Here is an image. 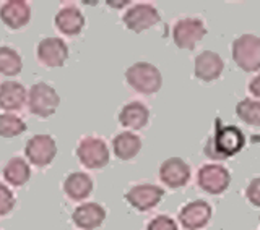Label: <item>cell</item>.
<instances>
[{"instance_id":"cell-1","label":"cell","mask_w":260,"mask_h":230,"mask_svg":"<svg viewBox=\"0 0 260 230\" xmlns=\"http://www.w3.org/2000/svg\"><path fill=\"white\" fill-rule=\"evenodd\" d=\"M246 146V135L234 125H218L215 133L205 144V156L213 161L230 159Z\"/></svg>"},{"instance_id":"cell-2","label":"cell","mask_w":260,"mask_h":230,"mask_svg":"<svg viewBox=\"0 0 260 230\" xmlns=\"http://www.w3.org/2000/svg\"><path fill=\"white\" fill-rule=\"evenodd\" d=\"M127 85L138 94H156L162 86V75L156 65L150 62H137L125 70Z\"/></svg>"},{"instance_id":"cell-3","label":"cell","mask_w":260,"mask_h":230,"mask_svg":"<svg viewBox=\"0 0 260 230\" xmlns=\"http://www.w3.org/2000/svg\"><path fill=\"white\" fill-rule=\"evenodd\" d=\"M234 63L246 73L260 71V37L255 34H241L231 44Z\"/></svg>"},{"instance_id":"cell-4","label":"cell","mask_w":260,"mask_h":230,"mask_svg":"<svg viewBox=\"0 0 260 230\" xmlns=\"http://www.w3.org/2000/svg\"><path fill=\"white\" fill-rule=\"evenodd\" d=\"M26 104L32 115H36L39 119H47L55 113L57 107H59L60 96L57 94L51 85L39 81V83H35L29 88Z\"/></svg>"},{"instance_id":"cell-5","label":"cell","mask_w":260,"mask_h":230,"mask_svg":"<svg viewBox=\"0 0 260 230\" xmlns=\"http://www.w3.org/2000/svg\"><path fill=\"white\" fill-rule=\"evenodd\" d=\"M77 158L81 166L91 170H100L108 166L111 159L109 147L106 141L100 136H85L78 141Z\"/></svg>"},{"instance_id":"cell-6","label":"cell","mask_w":260,"mask_h":230,"mask_svg":"<svg viewBox=\"0 0 260 230\" xmlns=\"http://www.w3.org/2000/svg\"><path fill=\"white\" fill-rule=\"evenodd\" d=\"M207 34V26L200 18L185 16L179 18L173 26V41L177 49L192 51Z\"/></svg>"},{"instance_id":"cell-7","label":"cell","mask_w":260,"mask_h":230,"mask_svg":"<svg viewBox=\"0 0 260 230\" xmlns=\"http://www.w3.org/2000/svg\"><path fill=\"white\" fill-rule=\"evenodd\" d=\"M231 183V174L221 164H203L197 172V185L208 195H221Z\"/></svg>"},{"instance_id":"cell-8","label":"cell","mask_w":260,"mask_h":230,"mask_svg":"<svg viewBox=\"0 0 260 230\" xmlns=\"http://www.w3.org/2000/svg\"><path fill=\"white\" fill-rule=\"evenodd\" d=\"M159 21H161V15L158 12V8L146 2H138L132 5L130 8H127L124 16H122V23L125 24V28L137 32V34L153 28Z\"/></svg>"},{"instance_id":"cell-9","label":"cell","mask_w":260,"mask_h":230,"mask_svg":"<svg viewBox=\"0 0 260 230\" xmlns=\"http://www.w3.org/2000/svg\"><path fill=\"white\" fill-rule=\"evenodd\" d=\"M24 156L36 167L49 166L57 156V144L51 135H35L24 146Z\"/></svg>"},{"instance_id":"cell-10","label":"cell","mask_w":260,"mask_h":230,"mask_svg":"<svg viewBox=\"0 0 260 230\" xmlns=\"http://www.w3.org/2000/svg\"><path fill=\"white\" fill-rule=\"evenodd\" d=\"M165 196V190L158 185L153 183H137L130 186L125 193V201L132 206L134 209L146 212L156 208L159 201Z\"/></svg>"},{"instance_id":"cell-11","label":"cell","mask_w":260,"mask_h":230,"mask_svg":"<svg viewBox=\"0 0 260 230\" xmlns=\"http://www.w3.org/2000/svg\"><path fill=\"white\" fill-rule=\"evenodd\" d=\"M213 216V209L205 200H193L179 209V224L185 230H202L208 225Z\"/></svg>"},{"instance_id":"cell-12","label":"cell","mask_w":260,"mask_h":230,"mask_svg":"<svg viewBox=\"0 0 260 230\" xmlns=\"http://www.w3.org/2000/svg\"><path fill=\"white\" fill-rule=\"evenodd\" d=\"M36 55L41 65L49 68L63 67L69 59V47L60 37H44L36 47Z\"/></svg>"},{"instance_id":"cell-13","label":"cell","mask_w":260,"mask_h":230,"mask_svg":"<svg viewBox=\"0 0 260 230\" xmlns=\"http://www.w3.org/2000/svg\"><path fill=\"white\" fill-rule=\"evenodd\" d=\"M190 166L181 158H169L159 166V180L168 188H182L190 182Z\"/></svg>"},{"instance_id":"cell-14","label":"cell","mask_w":260,"mask_h":230,"mask_svg":"<svg viewBox=\"0 0 260 230\" xmlns=\"http://www.w3.org/2000/svg\"><path fill=\"white\" fill-rule=\"evenodd\" d=\"M223 70H224V62L221 59V55L213 51H203L193 60L195 78L205 81V83L216 81L223 75Z\"/></svg>"},{"instance_id":"cell-15","label":"cell","mask_w":260,"mask_h":230,"mask_svg":"<svg viewBox=\"0 0 260 230\" xmlns=\"http://www.w3.org/2000/svg\"><path fill=\"white\" fill-rule=\"evenodd\" d=\"M31 20V7L24 0H7L0 5V21L10 29H21Z\"/></svg>"},{"instance_id":"cell-16","label":"cell","mask_w":260,"mask_h":230,"mask_svg":"<svg viewBox=\"0 0 260 230\" xmlns=\"http://www.w3.org/2000/svg\"><path fill=\"white\" fill-rule=\"evenodd\" d=\"M54 24L65 36H78L85 28V15L77 5H63L54 16Z\"/></svg>"},{"instance_id":"cell-17","label":"cell","mask_w":260,"mask_h":230,"mask_svg":"<svg viewBox=\"0 0 260 230\" xmlns=\"http://www.w3.org/2000/svg\"><path fill=\"white\" fill-rule=\"evenodd\" d=\"M106 216H108V212H106L104 206H101L100 203L89 201L75 208L72 220L80 230H94L103 225Z\"/></svg>"},{"instance_id":"cell-18","label":"cell","mask_w":260,"mask_h":230,"mask_svg":"<svg viewBox=\"0 0 260 230\" xmlns=\"http://www.w3.org/2000/svg\"><path fill=\"white\" fill-rule=\"evenodd\" d=\"M119 123L124 128H128L132 131L142 130L148 125L150 122V109L140 101L127 102L119 112Z\"/></svg>"},{"instance_id":"cell-19","label":"cell","mask_w":260,"mask_h":230,"mask_svg":"<svg viewBox=\"0 0 260 230\" xmlns=\"http://www.w3.org/2000/svg\"><path fill=\"white\" fill-rule=\"evenodd\" d=\"M94 188L93 178L85 172H72L63 180V193L72 201H83Z\"/></svg>"},{"instance_id":"cell-20","label":"cell","mask_w":260,"mask_h":230,"mask_svg":"<svg viewBox=\"0 0 260 230\" xmlns=\"http://www.w3.org/2000/svg\"><path fill=\"white\" fill-rule=\"evenodd\" d=\"M28 91L18 81H5L0 85V109L7 112L20 110L26 104Z\"/></svg>"},{"instance_id":"cell-21","label":"cell","mask_w":260,"mask_h":230,"mask_svg":"<svg viewBox=\"0 0 260 230\" xmlns=\"http://www.w3.org/2000/svg\"><path fill=\"white\" fill-rule=\"evenodd\" d=\"M142 151V139L134 131H122L112 139V152L120 161H132Z\"/></svg>"},{"instance_id":"cell-22","label":"cell","mask_w":260,"mask_h":230,"mask_svg":"<svg viewBox=\"0 0 260 230\" xmlns=\"http://www.w3.org/2000/svg\"><path fill=\"white\" fill-rule=\"evenodd\" d=\"M2 175L8 185L23 186L28 183V180L31 177V167L23 158H18V156H16V158H12L5 164Z\"/></svg>"},{"instance_id":"cell-23","label":"cell","mask_w":260,"mask_h":230,"mask_svg":"<svg viewBox=\"0 0 260 230\" xmlns=\"http://www.w3.org/2000/svg\"><path fill=\"white\" fill-rule=\"evenodd\" d=\"M23 70V59L15 49L2 46L0 47V75L16 76Z\"/></svg>"},{"instance_id":"cell-24","label":"cell","mask_w":260,"mask_h":230,"mask_svg":"<svg viewBox=\"0 0 260 230\" xmlns=\"http://www.w3.org/2000/svg\"><path fill=\"white\" fill-rule=\"evenodd\" d=\"M236 115L241 122L250 127H260V101L242 99L236 104Z\"/></svg>"},{"instance_id":"cell-25","label":"cell","mask_w":260,"mask_h":230,"mask_svg":"<svg viewBox=\"0 0 260 230\" xmlns=\"http://www.w3.org/2000/svg\"><path fill=\"white\" fill-rule=\"evenodd\" d=\"M26 131V123L18 115L0 113V138H15Z\"/></svg>"},{"instance_id":"cell-26","label":"cell","mask_w":260,"mask_h":230,"mask_svg":"<svg viewBox=\"0 0 260 230\" xmlns=\"http://www.w3.org/2000/svg\"><path fill=\"white\" fill-rule=\"evenodd\" d=\"M15 195L5 183L0 182V217L10 214L15 208Z\"/></svg>"},{"instance_id":"cell-27","label":"cell","mask_w":260,"mask_h":230,"mask_svg":"<svg viewBox=\"0 0 260 230\" xmlns=\"http://www.w3.org/2000/svg\"><path fill=\"white\" fill-rule=\"evenodd\" d=\"M146 230H179V227L173 217H169L166 214H159L146 224Z\"/></svg>"},{"instance_id":"cell-28","label":"cell","mask_w":260,"mask_h":230,"mask_svg":"<svg viewBox=\"0 0 260 230\" xmlns=\"http://www.w3.org/2000/svg\"><path fill=\"white\" fill-rule=\"evenodd\" d=\"M246 198L252 206L260 208V177H254L246 186Z\"/></svg>"},{"instance_id":"cell-29","label":"cell","mask_w":260,"mask_h":230,"mask_svg":"<svg viewBox=\"0 0 260 230\" xmlns=\"http://www.w3.org/2000/svg\"><path fill=\"white\" fill-rule=\"evenodd\" d=\"M247 89H249V93L255 97V99H260V75H255L249 81Z\"/></svg>"}]
</instances>
